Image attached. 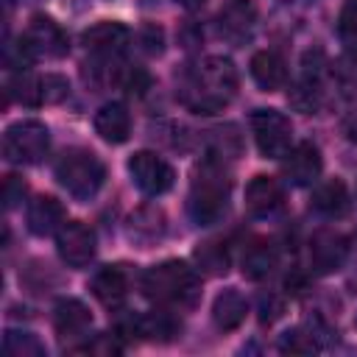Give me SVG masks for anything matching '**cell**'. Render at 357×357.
Listing matches in <instances>:
<instances>
[{"instance_id": "obj_1", "label": "cell", "mask_w": 357, "mask_h": 357, "mask_svg": "<svg viewBox=\"0 0 357 357\" xmlns=\"http://www.w3.org/2000/svg\"><path fill=\"white\" fill-rule=\"evenodd\" d=\"M237 92V70L223 56H206L198 61L181 84V103L198 114L220 112Z\"/></svg>"}, {"instance_id": "obj_2", "label": "cell", "mask_w": 357, "mask_h": 357, "mask_svg": "<svg viewBox=\"0 0 357 357\" xmlns=\"http://www.w3.org/2000/svg\"><path fill=\"white\" fill-rule=\"evenodd\" d=\"M139 287H142L145 298H151L162 307L190 304L198 296V276L187 262L167 259V262H159V265L148 268Z\"/></svg>"}, {"instance_id": "obj_3", "label": "cell", "mask_w": 357, "mask_h": 357, "mask_svg": "<svg viewBox=\"0 0 357 357\" xmlns=\"http://www.w3.org/2000/svg\"><path fill=\"white\" fill-rule=\"evenodd\" d=\"M226 198H229V178L215 159H206L195 170V178L190 187V198H187L190 218L198 226H209L220 220L226 212Z\"/></svg>"}, {"instance_id": "obj_4", "label": "cell", "mask_w": 357, "mask_h": 357, "mask_svg": "<svg viewBox=\"0 0 357 357\" xmlns=\"http://www.w3.org/2000/svg\"><path fill=\"white\" fill-rule=\"evenodd\" d=\"M56 178H59V184L73 198L89 201L103 187L106 167H103V162L92 151H86V148H70L56 162Z\"/></svg>"}, {"instance_id": "obj_5", "label": "cell", "mask_w": 357, "mask_h": 357, "mask_svg": "<svg viewBox=\"0 0 357 357\" xmlns=\"http://www.w3.org/2000/svg\"><path fill=\"white\" fill-rule=\"evenodd\" d=\"M50 148L47 126L39 120H20L11 123L3 134V156L11 165H36L45 159Z\"/></svg>"}, {"instance_id": "obj_6", "label": "cell", "mask_w": 357, "mask_h": 357, "mask_svg": "<svg viewBox=\"0 0 357 357\" xmlns=\"http://www.w3.org/2000/svg\"><path fill=\"white\" fill-rule=\"evenodd\" d=\"M251 131H254V142H257L262 156L279 159V156H284L290 151L293 126H290V120L282 112H276V109H257L251 114Z\"/></svg>"}, {"instance_id": "obj_7", "label": "cell", "mask_w": 357, "mask_h": 357, "mask_svg": "<svg viewBox=\"0 0 357 357\" xmlns=\"http://www.w3.org/2000/svg\"><path fill=\"white\" fill-rule=\"evenodd\" d=\"M128 173H131V181L137 184V190L145 192V195H162L176 181L173 167L151 151H137L128 159Z\"/></svg>"}, {"instance_id": "obj_8", "label": "cell", "mask_w": 357, "mask_h": 357, "mask_svg": "<svg viewBox=\"0 0 357 357\" xmlns=\"http://www.w3.org/2000/svg\"><path fill=\"white\" fill-rule=\"evenodd\" d=\"M22 39L33 56H45V59H61L70 50V42H67V33L61 31V25L45 14L31 17Z\"/></svg>"}, {"instance_id": "obj_9", "label": "cell", "mask_w": 357, "mask_h": 357, "mask_svg": "<svg viewBox=\"0 0 357 357\" xmlns=\"http://www.w3.org/2000/svg\"><path fill=\"white\" fill-rule=\"evenodd\" d=\"M56 248L70 268H84L95 257V231L81 220H67L56 231Z\"/></svg>"}, {"instance_id": "obj_10", "label": "cell", "mask_w": 357, "mask_h": 357, "mask_svg": "<svg viewBox=\"0 0 357 357\" xmlns=\"http://www.w3.org/2000/svg\"><path fill=\"white\" fill-rule=\"evenodd\" d=\"M346 254H349V245H346V237L340 231L321 229L310 240V265H312L315 273L340 271L343 262H346Z\"/></svg>"}, {"instance_id": "obj_11", "label": "cell", "mask_w": 357, "mask_h": 357, "mask_svg": "<svg viewBox=\"0 0 357 357\" xmlns=\"http://www.w3.org/2000/svg\"><path fill=\"white\" fill-rule=\"evenodd\" d=\"M81 42H84V47L92 50L95 56L114 59V56H120V53L128 47L131 31H128L123 22H109V20H106V22H98V25L86 28L84 36H81Z\"/></svg>"}, {"instance_id": "obj_12", "label": "cell", "mask_w": 357, "mask_h": 357, "mask_svg": "<svg viewBox=\"0 0 357 357\" xmlns=\"http://www.w3.org/2000/svg\"><path fill=\"white\" fill-rule=\"evenodd\" d=\"M284 206V190L271 176H254L245 184V209L254 218H271Z\"/></svg>"}, {"instance_id": "obj_13", "label": "cell", "mask_w": 357, "mask_h": 357, "mask_svg": "<svg viewBox=\"0 0 357 357\" xmlns=\"http://www.w3.org/2000/svg\"><path fill=\"white\" fill-rule=\"evenodd\" d=\"M257 25V8L251 0H226L218 11V28L226 39L243 42Z\"/></svg>"}, {"instance_id": "obj_14", "label": "cell", "mask_w": 357, "mask_h": 357, "mask_svg": "<svg viewBox=\"0 0 357 357\" xmlns=\"http://www.w3.org/2000/svg\"><path fill=\"white\" fill-rule=\"evenodd\" d=\"M284 176L290 184L296 187H307L321 176V153L312 142H298L296 148H290L284 153V165H282Z\"/></svg>"}, {"instance_id": "obj_15", "label": "cell", "mask_w": 357, "mask_h": 357, "mask_svg": "<svg viewBox=\"0 0 357 357\" xmlns=\"http://www.w3.org/2000/svg\"><path fill=\"white\" fill-rule=\"evenodd\" d=\"M28 229L36 234V237H45V234H53L59 231L67 220H64V206L53 198V195H39L28 204Z\"/></svg>"}, {"instance_id": "obj_16", "label": "cell", "mask_w": 357, "mask_h": 357, "mask_svg": "<svg viewBox=\"0 0 357 357\" xmlns=\"http://www.w3.org/2000/svg\"><path fill=\"white\" fill-rule=\"evenodd\" d=\"M53 326L61 337H84L92 326V315L84 301L78 298H61L53 310Z\"/></svg>"}, {"instance_id": "obj_17", "label": "cell", "mask_w": 357, "mask_h": 357, "mask_svg": "<svg viewBox=\"0 0 357 357\" xmlns=\"http://www.w3.org/2000/svg\"><path fill=\"white\" fill-rule=\"evenodd\" d=\"M251 78L257 81V86H262L265 92H276L287 84V64L279 53L273 50H259L251 56Z\"/></svg>"}, {"instance_id": "obj_18", "label": "cell", "mask_w": 357, "mask_h": 357, "mask_svg": "<svg viewBox=\"0 0 357 357\" xmlns=\"http://www.w3.org/2000/svg\"><path fill=\"white\" fill-rule=\"evenodd\" d=\"M92 296L103 307H120L128 296V276L120 265H106L92 276Z\"/></svg>"}, {"instance_id": "obj_19", "label": "cell", "mask_w": 357, "mask_h": 357, "mask_svg": "<svg viewBox=\"0 0 357 357\" xmlns=\"http://www.w3.org/2000/svg\"><path fill=\"white\" fill-rule=\"evenodd\" d=\"M95 131L112 142V145H120L128 139L131 134V114L123 103H103L98 112H95Z\"/></svg>"}, {"instance_id": "obj_20", "label": "cell", "mask_w": 357, "mask_h": 357, "mask_svg": "<svg viewBox=\"0 0 357 357\" xmlns=\"http://www.w3.org/2000/svg\"><path fill=\"white\" fill-rule=\"evenodd\" d=\"M245 312H248V301H245V296H243L240 290H234V287H226V290L218 293L215 301H212V321H215V326L223 329V332L237 329V326L245 321Z\"/></svg>"}, {"instance_id": "obj_21", "label": "cell", "mask_w": 357, "mask_h": 357, "mask_svg": "<svg viewBox=\"0 0 357 357\" xmlns=\"http://www.w3.org/2000/svg\"><path fill=\"white\" fill-rule=\"evenodd\" d=\"M349 206H351L349 190L340 178H329V181L318 184L312 192V209L321 212L324 218H343L349 212Z\"/></svg>"}, {"instance_id": "obj_22", "label": "cell", "mask_w": 357, "mask_h": 357, "mask_svg": "<svg viewBox=\"0 0 357 357\" xmlns=\"http://www.w3.org/2000/svg\"><path fill=\"white\" fill-rule=\"evenodd\" d=\"M181 329V321L167 312V310H153L148 315H137V332L139 337H148V340H159V343H167L178 335Z\"/></svg>"}, {"instance_id": "obj_23", "label": "cell", "mask_w": 357, "mask_h": 357, "mask_svg": "<svg viewBox=\"0 0 357 357\" xmlns=\"http://www.w3.org/2000/svg\"><path fill=\"white\" fill-rule=\"evenodd\" d=\"M273 268H276V251H273L271 243L257 240V243H251L245 248V254H243V273L248 279H265Z\"/></svg>"}, {"instance_id": "obj_24", "label": "cell", "mask_w": 357, "mask_h": 357, "mask_svg": "<svg viewBox=\"0 0 357 357\" xmlns=\"http://www.w3.org/2000/svg\"><path fill=\"white\" fill-rule=\"evenodd\" d=\"M6 92H8L14 100H20L22 106H39V103L45 100L42 78H36V75H31V73H25V70H20V73L11 75Z\"/></svg>"}, {"instance_id": "obj_25", "label": "cell", "mask_w": 357, "mask_h": 357, "mask_svg": "<svg viewBox=\"0 0 357 357\" xmlns=\"http://www.w3.org/2000/svg\"><path fill=\"white\" fill-rule=\"evenodd\" d=\"M329 73L343 95H357V53L346 50L343 56H337L329 64Z\"/></svg>"}, {"instance_id": "obj_26", "label": "cell", "mask_w": 357, "mask_h": 357, "mask_svg": "<svg viewBox=\"0 0 357 357\" xmlns=\"http://www.w3.org/2000/svg\"><path fill=\"white\" fill-rule=\"evenodd\" d=\"M3 351L8 357H42L45 354V346L36 340V335L31 332H17V329H8L3 335Z\"/></svg>"}, {"instance_id": "obj_27", "label": "cell", "mask_w": 357, "mask_h": 357, "mask_svg": "<svg viewBox=\"0 0 357 357\" xmlns=\"http://www.w3.org/2000/svg\"><path fill=\"white\" fill-rule=\"evenodd\" d=\"M195 259H198V265H201L206 273H226V268H229V254H226V248H223L220 243H215V240L201 243V245L195 248Z\"/></svg>"}, {"instance_id": "obj_28", "label": "cell", "mask_w": 357, "mask_h": 357, "mask_svg": "<svg viewBox=\"0 0 357 357\" xmlns=\"http://www.w3.org/2000/svg\"><path fill=\"white\" fill-rule=\"evenodd\" d=\"M337 36L346 50L357 53V0H346L337 17Z\"/></svg>"}, {"instance_id": "obj_29", "label": "cell", "mask_w": 357, "mask_h": 357, "mask_svg": "<svg viewBox=\"0 0 357 357\" xmlns=\"http://www.w3.org/2000/svg\"><path fill=\"white\" fill-rule=\"evenodd\" d=\"M279 349L290 351V354H310V351L318 349V343H315V335H307L304 329H290V332L282 335Z\"/></svg>"}, {"instance_id": "obj_30", "label": "cell", "mask_w": 357, "mask_h": 357, "mask_svg": "<svg viewBox=\"0 0 357 357\" xmlns=\"http://www.w3.org/2000/svg\"><path fill=\"white\" fill-rule=\"evenodd\" d=\"M42 92H45L47 103H59V100H64L70 95V84L61 75H45L42 78Z\"/></svg>"}, {"instance_id": "obj_31", "label": "cell", "mask_w": 357, "mask_h": 357, "mask_svg": "<svg viewBox=\"0 0 357 357\" xmlns=\"http://www.w3.org/2000/svg\"><path fill=\"white\" fill-rule=\"evenodd\" d=\"M117 337H120V335H98L92 343L81 346V351H89V354H120L123 346H120Z\"/></svg>"}, {"instance_id": "obj_32", "label": "cell", "mask_w": 357, "mask_h": 357, "mask_svg": "<svg viewBox=\"0 0 357 357\" xmlns=\"http://www.w3.org/2000/svg\"><path fill=\"white\" fill-rule=\"evenodd\" d=\"M148 75L142 73V70H126L123 75H120V86L128 92V95H142L145 89H148Z\"/></svg>"}, {"instance_id": "obj_33", "label": "cell", "mask_w": 357, "mask_h": 357, "mask_svg": "<svg viewBox=\"0 0 357 357\" xmlns=\"http://www.w3.org/2000/svg\"><path fill=\"white\" fill-rule=\"evenodd\" d=\"M22 192H25L22 178L6 176V181H3V201H6V209H14V206L22 201Z\"/></svg>"}, {"instance_id": "obj_34", "label": "cell", "mask_w": 357, "mask_h": 357, "mask_svg": "<svg viewBox=\"0 0 357 357\" xmlns=\"http://www.w3.org/2000/svg\"><path fill=\"white\" fill-rule=\"evenodd\" d=\"M279 312H282V301L276 296H262L259 298V318L262 321H273V318H279Z\"/></svg>"}, {"instance_id": "obj_35", "label": "cell", "mask_w": 357, "mask_h": 357, "mask_svg": "<svg viewBox=\"0 0 357 357\" xmlns=\"http://www.w3.org/2000/svg\"><path fill=\"white\" fill-rule=\"evenodd\" d=\"M343 131H346V137H349L351 142H357V112H351V114L346 117V123H343Z\"/></svg>"}, {"instance_id": "obj_36", "label": "cell", "mask_w": 357, "mask_h": 357, "mask_svg": "<svg viewBox=\"0 0 357 357\" xmlns=\"http://www.w3.org/2000/svg\"><path fill=\"white\" fill-rule=\"evenodd\" d=\"M178 6H184V8H190V11H195V8H201L206 0H176Z\"/></svg>"}, {"instance_id": "obj_37", "label": "cell", "mask_w": 357, "mask_h": 357, "mask_svg": "<svg viewBox=\"0 0 357 357\" xmlns=\"http://www.w3.org/2000/svg\"><path fill=\"white\" fill-rule=\"evenodd\" d=\"M354 324H357V318H354Z\"/></svg>"}]
</instances>
